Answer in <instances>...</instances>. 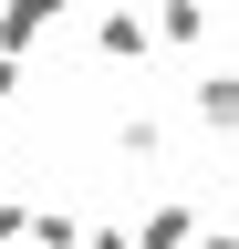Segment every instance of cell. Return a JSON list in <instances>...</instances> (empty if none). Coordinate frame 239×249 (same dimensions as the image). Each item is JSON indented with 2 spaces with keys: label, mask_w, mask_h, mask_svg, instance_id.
I'll use <instances>...</instances> for the list:
<instances>
[{
  "label": "cell",
  "mask_w": 239,
  "mask_h": 249,
  "mask_svg": "<svg viewBox=\"0 0 239 249\" xmlns=\"http://www.w3.org/2000/svg\"><path fill=\"white\" fill-rule=\"evenodd\" d=\"M94 52H104V62H125V73H135V62L156 52V21H146V11H125V0H114V11H94Z\"/></svg>",
  "instance_id": "6da1fadb"
},
{
  "label": "cell",
  "mask_w": 239,
  "mask_h": 249,
  "mask_svg": "<svg viewBox=\"0 0 239 249\" xmlns=\"http://www.w3.org/2000/svg\"><path fill=\"white\" fill-rule=\"evenodd\" d=\"M187 114L208 124V135H239V73H229V62H208V73L187 83Z\"/></svg>",
  "instance_id": "7a4b0ae2"
},
{
  "label": "cell",
  "mask_w": 239,
  "mask_h": 249,
  "mask_svg": "<svg viewBox=\"0 0 239 249\" xmlns=\"http://www.w3.org/2000/svg\"><path fill=\"white\" fill-rule=\"evenodd\" d=\"M198 229H208V218H198L187 197H166V208L135 218V249H198Z\"/></svg>",
  "instance_id": "3957f363"
},
{
  "label": "cell",
  "mask_w": 239,
  "mask_h": 249,
  "mask_svg": "<svg viewBox=\"0 0 239 249\" xmlns=\"http://www.w3.org/2000/svg\"><path fill=\"white\" fill-rule=\"evenodd\" d=\"M63 11H73V0H0V52H32Z\"/></svg>",
  "instance_id": "277c9868"
},
{
  "label": "cell",
  "mask_w": 239,
  "mask_h": 249,
  "mask_svg": "<svg viewBox=\"0 0 239 249\" xmlns=\"http://www.w3.org/2000/svg\"><path fill=\"white\" fill-rule=\"evenodd\" d=\"M156 42L198 52V42H208V0H156Z\"/></svg>",
  "instance_id": "5b68a950"
},
{
  "label": "cell",
  "mask_w": 239,
  "mask_h": 249,
  "mask_svg": "<svg viewBox=\"0 0 239 249\" xmlns=\"http://www.w3.org/2000/svg\"><path fill=\"white\" fill-rule=\"evenodd\" d=\"M114 156H135V166H166V124H156V114H125V124H114Z\"/></svg>",
  "instance_id": "8992f818"
},
{
  "label": "cell",
  "mask_w": 239,
  "mask_h": 249,
  "mask_svg": "<svg viewBox=\"0 0 239 249\" xmlns=\"http://www.w3.org/2000/svg\"><path fill=\"white\" fill-rule=\"evenodd\" d=\"M94 229H83L73 208H32V249H83Z\"/></svg>",
  "instance_id": "52a82bcc"
},
{
  "label": "cell",
  "mask_w": 239,
  "mask_h": 249,
  "mask_svg": "<svg viewBox=\"0 0 239 249\" xmlns=\"http://www.w3.org/2000/svg\"><path fill=\"white\" fill-rule=\"evenodd\" d=\"M21 239H32V208H21V197H0V249H21Z\"/></svg>",
  "instance_id": "ba28073f"
},
{
  "label": "cell",
  "mask_w": 239,
  "mask_h": 249,
  "mask_svg": "<svg viewBox=\"0 0 239 249\" xmlns=\"http://www.w3.org/2000/svg\"><path fill=\"white\" fill-rule=\"evenodd\" d=\"M11 93H21V52H0V104H11Z\"/></svg>",
  "instance_id": "9c48e42d"
},
{
  "label": "cell",
  "mask_w": 239,
  "mask_h": 249,
  "mask_svg": "<svg viewBox=\"0 0 239 249\" xmlns=\"http://www.w3.org/2000/svg\"><path fill=\"white\" fill-rule=\"evenodd\" d=\"M198 249H239V229H219V218H208V229H198Z\"/></svg>",
  "instance_id": "30bf717a"
},
{
  "label": "cell",
  "mask_w": 239,
  "mask_h": 249,
  "mask_svg": "<svg viewBox=\"0 0 239 249\" xmlns=\"http://www.w3.org/2000/svg\"><path fill=\"white\" fill-rule=\"evenodd\" d=\"M83 249H135V229H94V239H83Z\"/></svg>",
  "instance_id": "8fae6325"
},
{
  "label": "cell",
  "mask_w": 239,
  "mask_h": 249,
  "mask_svg": "<svg viewBox=\"0 0 239 249\" xmlns=\"http://www.w3.org/2000/svg\"><path fill=\"white\" fill-rule=\"evenodd\" d=\"M73 11H114V0H73Z\"/></svg>",
  "instance_id": "7c38bea8"
}]
</instances>
